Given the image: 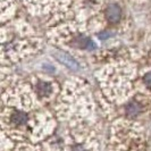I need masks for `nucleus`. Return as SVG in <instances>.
<instances>
[{"instance_id": "nucleus-3", "label": "nucleus", "mask_w": 151, "mask_h": 151, "mask_svg": "<svg viewBox=\"0 0 151 151\" xmlns=\"http://www.w3.org/2000/svg\"><path fill=\"white\" fill-rule=\"evenodd\" d=\"M57 58H58V60L60 61L61 64L66 65L69 69H72V70H80L78 63L70 55H68V53H59L57 56Z\"/></svg>"}, {"instance_id": "nucleus-2", "label": "nucleus", "mask_w": 151, "mask_h": 151, "mask_svg": "<svg viewBox=\"0 0 151 151\" xmlns=\"http://www.w3.org/2000/svg\"><path fill=\"white\" fill-rule=\"evenodd\" d=\"M106 22L109 24V26H117L122 22L124 14L123 9L117 2H110L106 6V8L102 12Z\"/></svg>"}, {"instance_id": "nucleus-1", "label": "nucleus", "mask_w": 151, "mask_h": 151, "mask_svg": "<svg viewBox=\"0 0 151 151\" xmlns=\"http://www.w3.org/2000/svg\"><path fill=\"white\" fill-rule=\"evenodd\" d=\"M32 88L41 101L52 99L57 90L56 83H53L51 80L39 78V77L32 82Z\"/></svg>"}]
</instances>
